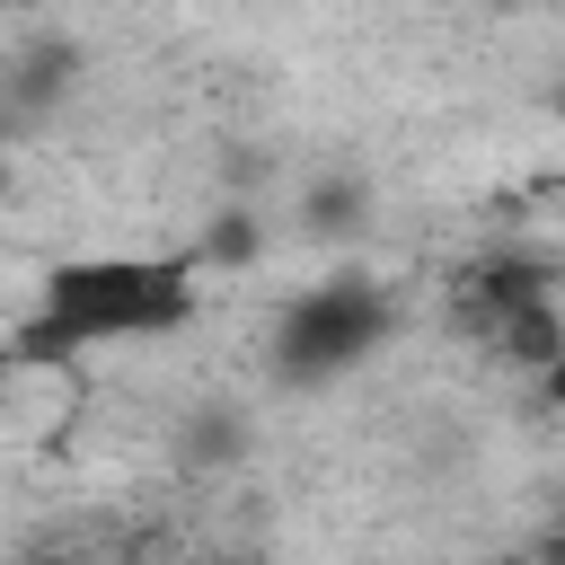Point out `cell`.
<instances>
[{
	"mask_svg": "<svg viewBox=\"0 0 565 565\" xmlns=\"http://www.w3.org/2000/svg\"><path fill=\"white\" fill-rule=\"evenodd\" d=\"M247 450H256V424L230 397H203L177 415V468L185 477H230V468H247Z\"/></svg>",
	"mask_w": 565,
	"mask_h": 565,
	"instance_id": "obj_6",
	"label": "cell"
},
{
	"mask_svg": "<svg viewBox=\"0 0 565 565\" xmlns=\"http://www.w3.org/2000/svg\"><path fill=\"white\" fill-rule=\"evenodd\" d=\"M185 256H194V274H247V265H265V221H256V203H212L203 230L185 238Z\"/></svg>",
	"mask_w": 565,
	"mask_h": 565,
	"instance_id": "obj_8",
	"label": "cell"
},
{
	"mask_svg": "<svg viewBox=\"0 0 565 565\" xmlns=\"http://www.w3.org/2000/svg\"><path fill=\"white\" fill-rule=\"evenodd\" d=\"M477 344H486V353H494L503 371L539 380V371H547V362L565 353V309H556V291H547V300H521V309H503V318H494V327H486Z\"/></svg>",
	"mask_w": 565,
	"mask_h": 565,
	"instance_id": "obj_7",
	"label": "cell"
},
{
	"mask_svg": "<svg viewBox=\"0 0 565 565\" xmlns=\"http://www.w3.org/2000/svg\"><path fill=\"white\" fill-rule=\"evenodd\" d=\"M539 406H547V415H556V424H565V353H556V362H547V371H539Z\"/></svg>",
	"mask_w": 565,
	"mask_h": 565,
	"instance_id": "obj_10",
	"label": "cell"
},
{
	"mask_svg": "<svg viewBox=\"0 0 565 565\" xmlns=\"http://www.w3.org/2000/svg\"><path fill=\"white\" fill-rule=\"evenodd\" d=\"M9 185H18V177H9V150H0V203H9Z\"/></svg>",
	"mask_w": 565,
	"mask_h": 565,
	"instance_id": "obj_12",
	"label": "cell"
},
{
	"mask_svg": "<svg viewBox=\"0 0 565 565\" xmlns=\"http://www.w3.org/2000/svg\"><path fill=\"white\" fill-rule=\"evenodd\" d=\"M371 212H380V185H371L362 168H318V177L291 194V230L318 238V247H353V238L371 230Z\"/></svg>",
	"mask_w": 565,
	"mask_h": 565,
	"instance_id": "obj_5",
	"label": "cell"
},
{
	"mask_svg": "<svg viewBox=\"0 0 565 565\" xmlns=\"http://www.w3.org/2000/svg\"><path fill=\"white\" fill-rule=\"evenodd\" d=\"M388 335H397V291L380 274L344 265V274H327V282H309V291L282 300V318L265 335V371L282 388H327V380L362 371Z\"/></svg>",
	"mask_w": 565,
	"mask_h": 565,
	"instance_id": "obj_2",
	"label": "cell"
},
{
	"mask_svg": "<svg viewBox=\"0 0 565 565\" xmlns=\"http://www.w3.org/2000/svg\"><path fill=\"white\" fill-rule=\"evenodd\" d=\"M494 9H530V0H494Z\"/></svg>",
	"mask_w": 565,
	"mask_h": 565,
	"instance_id": "obj_13",
	"label": "cell"
},
{
	"mask_svg": "<svg viewBox=\"0 0 565 565\" xmlns=\"http://www.w3.org/2000/svg\"><path fill=\"white\" fill-rule=\"evenodd\" d=\"M194 256L168 247V256H71L44 274V300L18 318L9 335V362L26 371H53L88 344H132V335H177L194 318Z\"/></svg>",
	"mask_w": 565,
	"mask_h": 565,
	"instance_id": "obj_1",
	"label": "cell"
},
{
	"mask_svg": "<svg viewBox=\"0 0 565 565\" xmlns=\"http://www.w3.org/2000/svg\"><path fill=\"white\" fill-rule=\"evenodd\" d=\"M565 274L547 265V256H530V247H486V256H468L459 274H450V318L468 327V335H486L503 309H521V300H547Z\"/></svg>",
	"mask_w": 565,
	"mask_h": 565,
	"instance_id": "obj_3",
	"label": "cell"
},
{
	"mask_svg": "<svg viewBox=\"0 0 565 565\" xmlns=\"http://www.w3.org/2000/svg\"><path fill=\"white\" fill-rule=\"evenodd\" d=\"M194 565H265V556H247V547H212V556H194Z\"/></svg>",
	"mask_w": 565,
	"mask_h": 565,
	"instance_id": "obj_11",
	"label": "cell"
},
{
	"mask_svg": "<svg viewBox=\"0 0 565 565\" xmlns=\"http://www.w3.org/2000/svg\"><path fill=\"white\" fill-rule=\"evenodd\" d=\"M79 71H88V44H79V35H26V44L0 62V97H9L26 124H53V115L79 97Z\"/></svg>",
	"mask_w": 565,
	"mask_h": 565,
	"instance_id": "obj_4",
	"label": "cell"
},
{
	"mask_svg": "<svg viewBox=\"0 0 565 565\" xmlns=\"http://www.w3.org/2000/svg\"><path fill=\"white\" fill-rule=\"evenodd\" d=\"M18 565H97V547H79V539H35Z\"/></svg>",
	"mask_w": 565,
	"mask_h": 565,
	"instance_id": "obj_9",
	"label": "cell"
}]
</instances>
